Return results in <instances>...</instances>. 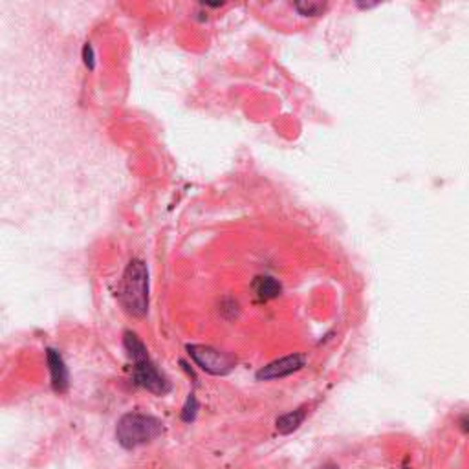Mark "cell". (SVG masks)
<instances>
[{
    "label": "cell",
    "instance_id": "obj_1",
    "mask_svg": "<svg viewBox=\"0 0 469 469\" xmlns=\"http://www.w3.org/2000/svg\"><path fill=\"white\" fill-rule=\"evenodd\" d=\"M123 347L127 350L128 358L134 361L133 378L136 385L144 387L145 391L152 392L156 396H163L171 391V383L160 370L156 369V365L149 358V350L136 332H125Z\"/></svg>",
    "mask_w": 469,
    "mask_h": 469
},
{
    "label": "cell",
    "instance_id": "obj_2",
    "mask_svg": "<svg viewBox=\"0 0 469 469\" xmlns=\"http://www.w3.org/2000/svg\"><path fill=\"white\" fill-rule=\"evenodd\" d=\"M119 301L134 317H145L149 312V270L144 260L133 259L125 268Z\"/></svg>",
    "mask_w": 469,
    "mask_h": 469
},
{
    "label": "cell",
    "instance_id": "obj_3",
    "mask_svg": "<svg viewBox=\"0 0 469 469\" xmlns=\"http://www.w3.org/2000/svg\"><path fill=\"white\" fill-rule=\"evenodd\" d=\"M161 435V422L150 414L127 413L116 425V438L125 449H136Z\"/></svg>",
    "mask_w": 469,
    "mask_h": 469
},
{
    "label": "cell",
    "instance_id": "obj_4",
    "mask_svg": "<svg viewBox=\"0 0 469 469\" xmlns=\"http://www.w3.org/2000/svg\"><path fill=\"white\" fill-rule=\"evenodd\" d=\"M189 356L200 369L213 376H226L235 369V359L209 345H189Z\"/></svg>",
    "mask_w": 469,
    "mask_h": 469
},
{
    "label": "cell",
    "instance_id": "obj_5",
    "mask_svg": "<svg viewBox=\"0 0 469 469\" xmlns=\"http://www.w3.org/2000/svg\"><path fill=\"white\" fill-rule=\"evenodd\" d=\"M306 365V356L304 354H290L281 359H275L271 363L264 365L262 369L257 372V380L259 381H271L281 380L290 374H295Z\"/></svg>",
    "mask_w": 469,
    "mask_h": 469
},
{
    "label": "cell",
    "instance_id": "obj_6",
    "mask_svg": "<svg viewBox=\"0 0 469 469\" xmlns=\"http://www.w3.org/2000/svg\"><path fill=\"white\" fill-rule=\"evenodd\" d=\"M46 361H48V370H50L52 387L56 392H67L70 385V374H68L67 363L56 348L46 350Z\"/></svg>",
    "mask_w": 469,
    "mask_h": 469
},
{
    "label": "cell",
    "instance_id": "obj_7",
    "mask_svg": "<svg viewBox=\"0 0 469 469\" xmlns=\"http://www.w3.org/2000/svg\"><path fill=\"white\" fill-rule=\"evenodd\" d=\"M253 290L259 299H262V301H271V299H277L281 295L282 286L281 282L277 281V279H273V277L260 275L253 281Z\"/></svg>",
    "mask_w": 469,
    "mask_h": 469
},
{
    "label": "cell",
    "instance_id": "obj_8",
    "mask_svg": "<svg viewBox=\"0 0 469 469\" xmlns=\"http://www.w3.org/2000/svg\"><path fill=\"white\" fill-rule=\"evenodd\" d=\"M304 418H306V407H297L295 411H290V413L279 416L275 427L281 435H290L303 425Z\"/></svg>",
    "mask_w": 469,
    "mask_h": 469
},
{
    "label": "cell",
    "instance_id": "obj_9",
    "mask_svg": "<svg viewBox=\"0 0 469 469\" xmlns=\"http://www.w3.org/2000/svg\"><path fill=\"white\" fill-rule=\"evenodd\" d=\"M293 8L303 17H317V15L325 12L326 4H323V2H312V0H301V2H295Z\"/></svg>",
    "mask_w": 469,
    "mask_h": 469
},
{
    "label": "cell",
    "instance_id": "obj_10",
    "mask_svg": "<svg viewBox=\"0 0 469 469\" xmlns=\"http://www.w3.org/2000/svg\"><path fill=\"white\" fill-rule=\"evenodd\" d=\"M196 414H198V402H196L194 394H189L187 402H185L182 409V420L189 424V422H193L196 418Z\"/></svg>",
    "mask_w": 469,
    "mask_h": 469
},
{
    "label": "cell",
    "instance_id": "obj_11",
    "mask_svg": "<svg viewBox=\"0 0 469 469\" xmlns=\"http://www.w3.org/2000/svg\"><path fill=\"white\" fill-rule=\"evenodd\" d=\"M83 62L89 70H94L95 68V52L90 43H87V45L83 46Z\"/></svg>",
    "mask_w": 469,
    "mask_h": 469
},
{
    "label": "cell",
    "instance_id": "obj_12",
    "mask_svg": "<svg viewBox=\"0 0 469 469\" xmlns=\"http://www.w3.org/2000/svg\"><path fill=\"white\" fill-rule=\"evenodd\" d=\"M458 424H460V429H462L464 433H469V413L464 414V416H460Z\"/></svg>",
    "mask_w": 469,
    "mask_h": 469
},
{
    "label": "cell",
    "instance_id": "obj_13",
    "mask_svg": "<svg viewBox=\"0 0 469 469\" xmlns=\"http://www.w3.org/2000/svg\"><path fill=\"white\" fill-rule=\"evenodd\" d=\"M319 469H339V466H336L334 462H326V464H323Z\"/></svg>",
    "mask_w": 469,
    "mask_h": 469
}]
</instances>
